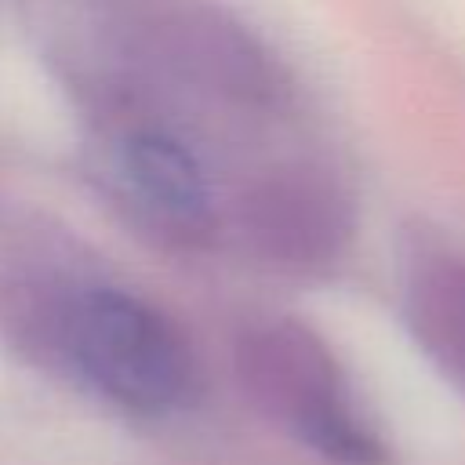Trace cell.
Instances as JSON below:
<instances>
[{
    "mask_svg": "<svg viewBox=\"0 0 465 465\" xmlns=\"http://www.w3.org/2000/svg\"><path fill=\"white\" fill-rule=\"evenodd\" d=\"M120 178L131 200L174 236L211 229V189L196 156L163 131H131L116 149Z\"/></svg>",
    "mask_w": 465,
    "mask_h": 465,
    "instance_id": "cell-4",
    "label": "cell"
},
{
    "mask_svg": "<svg viewBox=\"0 0 465 465\" xmlns=\"http://www.w3.org/2000/svg\"><path fill=\"white\" fill-rule=\"evenodd\" d=\"M247 232L269 258L298 269L331 262L349 240V207L316 174L287 171L262 182L247 207Z\"/></svg>",
    "mask_w": 465,
    "mask_h": 465,
    "instance_id": "cell-2",
    "label": "cell"
},
{
    "mask_svg": "<svg viewBox=\"0 0 465 465\" xmlns=\"http://www.w3.org/2000/svg\"><path fill=\"white\" fill-rule=\"evenodd\" d=\"M411 298L421 331L458 363H465V265L447 258L425 265L414 276Z\"/></svg>",
    "mask_w": 465,
    "mask_h": 465,
    "instance_id": "cell-5",
    "label": "cell"
},
{
    "mask_svg": "<svg viewBox=\"0 0 465 465\" xmlns=\"http://www.w3.org/2000/svg\"><path fill=\"white\" fill-rule=\"evenodd\" d=\"M160 58L174 65L185 80L229 94L240 102H269L276 94V76L265 54L236 25L211 11H171L153 25Z\"/></svg>",
    "mask_w": 465,
    "mask_h": 465,
    "instance_id": "cell-3",
    "label": "cell"
},
{
    "mask_svg": "<svg viewBox=\"0 0 465 465\" xmlns=\"http://www.w3.org/2000/svg\"><path fill=\"white\" fill-rule=\"evenodd\" d=\"M62 338L76 371L127 411L163 414L189 392L193 363L182 334L134 294L94 287L73 298Z\"/></svg>",
    "mask_w": 465,
    "mask_h": 465,
    "instance_id": "cell-1",
    "label": "cell"
}]
</instances>
